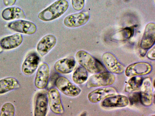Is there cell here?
Segmentation results:
<instances>
[{"instance_id":"obj_1","label":"cell","mask_w":155,"mask_h":116,"mask_svg":"<svg viewBox=\"0 0 155 116\" xmlns=\"http://www.w3.org/2000/svg\"><path fill=\"white\" fill-rule=\"evenodd\" d=\"M69 6L66 0H58L40 12L38 18L45 22L55 20L63 15Z\"/></svg>"},{"instance_id":"obj_2","label":"cell","mask_w":155,"mask_h":116,"mask_svg":"<svg viewBox=\"0 0 155 116\" xmlns=\"http://www.w3.org/2000/svg\"><path fill=\"white\" fill-rule=\"evenodd\" d=\"M75 57L79 64L91 73L106 71V68L99 61L84 50L78 51Z\"/></svg>"},{"instance_id":"obj_3","label":"cell","mask_w":155,"mask_h":116,"mask_svg":"<svg viewBox=\"0 0 155 116\" xmlns=\"http://www.w3.org/2000/svg\"><path fill=\"white\" fill-rule=\"evenodd\" d=\"M115 78L111 73L106 71L96 73L89 78L87 84L88 88L110 85L115 82Z\"/></svg>"},{"instance_id":"obj_4","label":"cell","mask_w":155,"mask_h":116,"mask_svg":"<svg viewBox=\"0 0 155 116\" xmlns=\"http://www.w3.org/2000/svg\"><path fill=\"white\" fill-rule=\"evenodd\" d=\"M55 85L61 92L68 96H77L81 91L78 86L71 82L66 77L63 76H59L56 79Z\"/></svg>"},{"instance_id":"obj_5","label":"cell","mask_w":155,"mask_h":116,"mask_svg":"<svg viewBox=\"0 0 155 116\" xmlns=\"http://www.w3.org/2000/svg\"><path fill=\"white\" fill-rule=\"evenodd\" d=\"M8 27L16 32L28 35L34 34L37 30L36 26L34 23L22 19L16 20L9 23Z\"/></svg>"},{"instance_id":"obj_6","label":"cell","mask_w":155,"mask_h":116,"mask_svg":"<svg viewBox=\"0 0 155 116\" xmlns=\"http://www.w3.org/2000/svg\"><path fill=\"white\" fill-rule=\"evenodd\" d=\"M89 18L90 14L88 11H83L68 15L64 18L63 23L67 27H77L86 24Z\"/></svg>"},{"instance_id":"obj_7","label":"cell","mask_w":155,"mask_h":116,"mask_svg":"<svg viewBox=\"0 0 155 116\" xmlns=\"http://www.w3.org/2000/svg\"><path fill=\"white\" fill-rule=\"evenodd\" d=\"M152 67L146 62H139L129 65L125 70V75L128 77L145 75L151 71Z\"/></svg>"},{"instance_id":"obj_8","label":"cell","mask_w":155,"mask_h":116,"mask_svg":"<svg viewBox=\"0 0 155 116\" xmlns=\"http://www.w3.org/2000/svg\"><path fill=\"white\" fill-rule=\"evenodd\" d=\"M102 59L106 68L111 72L119 74L124 71V66L112 53L109 52L104 53L102 55Z\"/></svg>"},{"instance_id":"obj_9","label":"cell","mask_w":155,"mask_h":116,"mask_svg":"<svg viewBox=\"0 0 155 116\" xmlns=\"http://www.w3.org/2000/svg\"><path fill=\"white\" fill-rule=\"evenodd\" d=\"M153 86L150 78H147L143 80L140 87V102L145 106H149L152 103Z\"/></svg>"},{"instance_id":"obj_10","label":"cell","mask_w":155,"mask_h":116,"mask_svg":"<svg viewBox=\"0 0 155 116\" xmlns=\"http://www.w3.org/2000/svg\"><path fill=\"white\" fill-rule=\"evenodd\" d=\"M48 103L50 109L54 113L61 114L64 111L60 94L58 91L55 88L50 89L48 92Z\"/></svg>"},{"instance_id":"obj_11","label":"cell","mask_w":155,"mask_h":116,"mask_svg":"<svg viewBox=\"0 0 155 116\" xmlns=\"http://www.w3.org/2000/svg\"><path fill=\"white\" fill-rule=\"evenodd\" d=\"M117 94L114 88L112 87H103L97 89L90 92L88 95L89 101L95 103L106 98Z\"/></svg>"},{"instance_id":"obj_12","label":"cell","mask_w":155,"mask_h":116,"mask_svg":"<svg viewBox=\"0 0 155 116\" xmlns=\"http://www.w3.org/2000/svg\"><path fill=\"white\" fill-rule=\"evenodd\" d=\"M50 75L49 67L46 63H42L38 67L35 80V86L38 89H43L47 85Z\"/></svg>"},{"instance_id":"obj_13","label":"cell","mask_w":155,"mask_h":116,"mask_svg":"<svg viewBox=\"0 0 155 116\" xmlns=\"http://www.w3.org/2000/svg\"><path fill=\"white\" fill-rule=\"evenodd\" d=\"M129 103L128 98L127 96L116 94L103 99L101 105L105 108H122L126 106Z\"/></svg>"},{"instance_id":"obj_14","label":"cell","mask_w":155,"mask_h":116,"mask_svg":"<svg viewBox=\"0 0 155 116\" xmlns=\"http://www.w3.org/2000/svg\"><path fill=\"white\" fill-rule=\"evenodd\" d=\"M155 41V25L153 23L146 26L140 44L141 49L145 50L152 47Z\"/></svg>"},{"instance_id":"obj_15","label":"cell","mask_w":155,"mask_h":116,"mask_svg":"<svg viewBox=\"0 0 155 116\" xmlns=\"http://www.w3.org/2000/svg\"><path fill=\"white\" fill-rule=\"evenodd\" d=\"M56 42V38L53 35L49 34L44 36L37 45L38 53L41 56H44L54 47Z\"/></svg>"},{"instance_id":"obj_16","label":"cell","mask_w":155,"mask_h":116,"mask_svg":"<svg viewBox=\"0 0 155 116\" xmlns=\"http://www.w3.org/2000/svg\"><path fill=\"white\" fill-rule=\"evenodd\" d=\"M40 58L35 53L29 54L23 62L21 70L25 75L29 76L32 74L37 68Z\"/></svg>"},{"instance_id":"obj_17","label":"cell","mask_w":155,"mask_h":116,"mask_svg":"<svg viewBox=\"0 0 155 116\" xmlns=\"http://www.w3.org/2000/svg\"><path fill=\"white\" fill-rule=\"evenodd\" d=\"M75 64L76 61L73 58H66L57 61L54 64V68L59 73L68 74L72 72Z\"/></svg>"},{"instance_id":"obj_18","label":"cell","mask_w":155,"mask_h":116,"mask_svg":"<svg viewBox=\"0 0 155 116\" xmlns=\"http://www.w3.org/2000/svg\"><path fill=\"white\" fill-rule=\"evenodd\" d=\"M23 38L21 34L16 33L4 37L0 40V44L5 50H10L16 48L22 42Z\"/></svg>"},{"instance_id":"obj_19","label":"cell","mask_w":155,"mask_h":116,"mask_svg":"<svg viewBox=\"0 0 155 116\" xmlns=\"http://www.w3.org/2000/svg\"><path fill=\"white\" fill-rule=\"evenodd\" d=\"M48 104L47 95L43 93H38L35 101L34 116H45L47 113Z\"/></svg>"},{"instance_id":"obj_20","label":"cell","mask_w":155,"mask_h":116,"mask_svg":"<svg viewBox=\"0 0 155 116\" xmlns=\"http://www.w3.org/2000/svg\"><path fill=\"white\" fill-rule=\"evenodd\" d=\"M1 15L2 18L6 21L24 19L26 17L23 11L15 6L5 8L2 11Z\"/></svg>"},{"instance_id":"obj_21","label":"cell","mask_w":155,"mask_h":116,"mask_svg":"<svg viewBox=\"0 0 155 116\" xmlns=\"http://www.w3.org/2000/svg\"><path fill=\"white\" fill-rule=\"evenodd\" d=\"M20 87V84L15 78L6 77L0 80V94H3Z\"/></svg>"},{"instance_id":"obj_22","label":"cell","mask_w":155,"mask_h":116,"mask_svg":"<svg viewBox=\"0 0 155 116\" xmlns=\"http://www.w3.org/2000/svg\"><path fill=\"white\" fill-rule=\"evenodd\" d=\"M126 84L124 91L128 92H131L138 89L140 87L143 79L139 76L131 77Z\"/></svg>"},{"instance_id":"obj_23","label":"cell","mask_w":155,"mask_h":116,"mask_svg":"<svg viewBox=\"0 0 155 116\" xmlns=\"http://www.w3.org/2000/svg\"><path fill=\"white\" fill-rule=\"evenodd\" d=\"M87 71L82 66L78 67L73 73L72 78L74 83L81 84L85 82L87 79Z\"/></svg>"},{"instance_id":"obj_24","label":"cell","mask_w":155,"mask_h":116,"mask_svg":"<svg viewBox=\"0 0 155 116\" xmlns=\"http://www.w3.org/2000/svg\"><path fill=\"white\" fill-rule=\"evenodd\" d=\"M15 108L13 105L10 102L5 103L2 106L0 113L1 116H14Z\"/></svg>"},{"instance_id":"obj_25","label":"cell","mask_w":155,"mask_h":116,"mask_svg":"<svg viewBox=\"0 0 155 116\" xmlns=\"http://www.w3.org/2000/svg\"><path fill=\"white\" fill-rule=\"evenodd\" d=\"M128 100L131 105L135 104L140 102V92H134L130 95Z\"/></svg>"},{"instance_id":"obj_26","label":"cell","mask_w":155,"mask_h":116,"mask_svg":"<svg viewBox=\"0 0 155 116\" xmlns=\"http://www.w3.org/2000/svg\"><path fill=\"white\" fill-rule=\"evenodd\" d=\"M73 9L77 11L82 10L84 5L85 0H71Z\"/></svg>"},{"instance_id":"obj_27","label":"cell","mask_w":155,"mask_h":116,"mask_svg":"<svg viewBox=\"0 0 155 116\" xmlns=\"http://www.w3.org/2000/svg\"><path fill=\"white\" fill-rule=\"evenodd\" d=\"M155 46H153L148 52L147 56L150 60H154L155 59Z\"/></svg>"},{"instance_id":"obj_28","label":"cell","mask_w":155,"mask_h":116,"mask_svg":"<svg viewBox=\"0 0 155 116\" xmlns=\"http://www.w3.org/2000/svg\"><path fill=\"white\" fill-rule=\"evenodd\" d=\"M17 0H3L4 5L6 6H11L14 5Z\"/></svg>"},{"instance_id":"obj_29","label":"cell","mask_w":155,"mask_h":116,"mask_svg":"<svg viewBox=\"0 0 155 116\" xmlns=\"http://www.w3.org/2000/svg\"><path fill=\"white\" fill-rule=\"evenodd\" d=\"M3 51V49L0 44V53H2Z\"/></svg>"},{"instance_id":"obj_30","label":"cell","mask_w":155,"mask_h":116,"mask_svg":"<svg viewBox=\"0 0 155 116\" xmlns=\"http://www.w3.org/2000/svg\"><path fill=\"white\" fill-rule=\"evenodd\" d=\"M154 82H155V81H154V79L153 80V86L154 87Z\"/></svg>"}]
</instances>
